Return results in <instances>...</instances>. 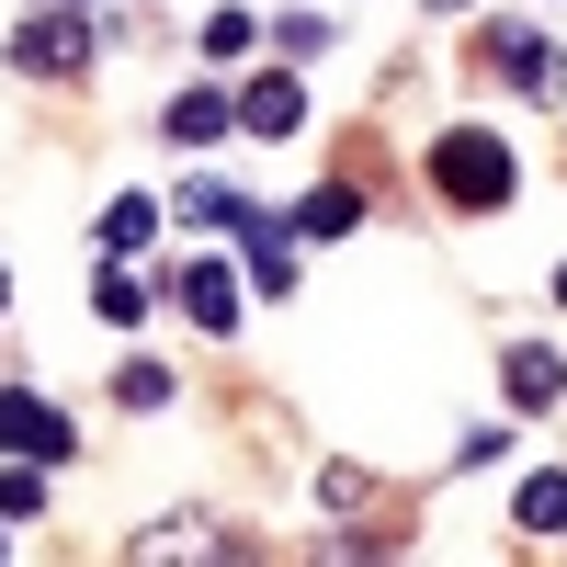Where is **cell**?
Listing matches in <instances>:
<instances>
[{"label": "cell", "mask_w": 567, "mask_h": 567, "mask_svg": "<svg viewBox=\"0 0 567 567\" xmlns=\"http://www.w3.org/2000/svg\"><path fill=\"white\" fill-rule=\"evenodd\" d=\"M432 194L465 205V216H499L511 205V148H499L488 125H454L443 148H432Z\"/></svg>", "instance_id": "cell-1"}, {"label": "cell", "mask_w": 567, "mask_h": 567, "mask_svg": "<svg viewBox=\"0 0 567 567\" xmlns=\"http://www.w3.org/2000/svg\"><path fill=\"white\" fill-rule=\"evenodd\" d=\"M12 69H34V80H80V69H91V23H80V12H34V23L12 34Z\"/></svg>", "instance_id": "cell-2"}, {"label": "cell", "mask_w": 567, "mask_h": 567, "mask_svg": "<svg viewBox=\"0 0 567 567\" xmlns=\"http://www.w3.org/2000/svg\"><path fill=\"white\" fill-rule=\"evenodd\" d=\"M0 454H23V465H58V454H80V432L45 398H23V386H0Z\"/></svg>", "instance_id": "cell-3"}, {"label": "cell", "mask_w": 567, "mask_h": 567, "mask_svg": "<svg viewBox=\"0 0 567 567\" xmlns=\"http://www.w3.org/2000/svg\"><path fill=\"white\" fill-rule=\"evenodd\" d=\"M488 58H499V80L523 91V103H567V58L545 34H488Z\"/></svg>", "instance_id": "cell-4"}, {"label": "cell", "mask_w": 567, "mask_h": 567, "mask_svg": "<svg viewBox=\"0 0 567 567\" xmlns=\"http://www.w3.org/2000/svg\"><path fill=\"white\" fill-rule=\"evenodd\" d=\"M239 250H250V284H261V296H296V227H284V216H250V205H239Z\"/></svg>", "instance_id": "cell-5"}, {"label": "cell", "mask_w": 567, "mask_h": 567, "mask_svg": "<svg viewBox=\"0 0 567 567\" xmlns=\"http://www.w3.org/2000/svg\"><path fill=\"white\" fill-rule=\"evenodd\" d=\"M239 125H250V136H296V125H307V91L284 80V69H261V80L239 91Z\"/></svg>", "instance_id": "cell-6"}, {"label": "cell", "mask_w": 567, "mask_h": 567, "mask_svg": "<svg viewBox=\"0 0 567 567\" xmlns=\"http://www.w3.org/2000/svg\"><path fill=\"white\" fill-rule=\"evenodd\" d=\"M171 284H182V307H194V329H216V341H227V329H239V284H227L216 261H182Z\"/></svg>", "instance_id": "cell-7"}, {"label": "cell", "mask_w": 567, "mask_h": 567, "mask_svg": "<svg viewBox=\"0 0 567 567\" xmlns=\"http://www.w3.org/2000/svg\"><path fill=\"white\" fill-rule=\"evenodd\" d=\"M227 114H239V103H227V91H171V148H216V136H227Z\"/></svg>", "instance_id": "cell-8"}, {"label": "cell", "mask_w": 567, "mask_h": 567, "mask_svg": "<svg viewBox=\"0 0 567 567\" xmlns=\"http://www.w3.org/2000/svg\"><path fill=\"white\" fill-rule=\"evenodd\" d=\"M511 523H523L534 545H545V534H567V477H556V465H545V477H523V499H511Z\"/></svg>", "instance_id": "cell-9"}, {"label": "cell", "mask_w": 567, "mask_h": 567, "mask_svg": "<svg viewBox=\"0 0 567 567\" xmlns=\"http://www.w3.org/2000/svg\"><path fill=\"white\" fill-rule=\"evenodd\" d=\"M296 227H307V239H341V227H363V194H352V182H318V194L296 205Z\"/></svg>", "instance_id": "cell-10"}, {"label": "cell", "mask_w": 567, "mask_h": 567, "mask_svg": "<svg viewBox=\"0 0 567 567\" xmlns=\"http://www.w3.org/2000/svg\"><path fill=\"white\" fill-rule=\"evenodd\" d=\"M148 239H159V205H148V194H114V205H103V250L125 261V250H148Z\"/></svg>", "instance_id": "cell-11"}, {"label": "cell", "mask_w": 567, "mask_h": 567, "mask_svg": "<svg viewBox=\"0 0 567 567\" xmlns=\"http://www.w3.org/2000/svg\"><path fill=\"white\" fill-rule=\"evenodd\" d=\"M511 398H523V409H556V398H567V363L523 341V352H511Z\"/></svg>", "instance_id": "cell-12"}, {"label": "cell", "mask_w": 567, "mask_h": 567, "mask_svg": "<svg viewBox=\"0 0 567 567\" xmlns=\"http://www.w3.org/2000/svg\"><path fill=\"white\" fill-rule=\"evenodd\" d=\"M171 216H182V227H239V194H227V182H182Z\"/></svg>", "instance_id": "cell-13"}, {"label": "cell", "mask_w": 567, "mask_h": 567, "mask_svg": "<svg viewBox=\"0 0 567 567\" xmlns=\"http://www.w3.org/2000/svg\"><path fill=\"white\" fill-rule=\"evenodd\" d=\"M91 296H103V318H114V329H136V318H148V284H136L114 250H103V284H91Z\"/></svg>", "instance_id": "cell-14"}, {"label": "cell", "mask_w": 567, "mask_h": 567, "mask_svg": "<svg viewBox=\"0 0 567 567\" xmlns=\"http://www.w3.org/2000/svg\"><path fill=\"white\" fill-rule=\"evenodd\" d=\"M0 511H12V523H34V511H45V477H34L23 454H0Z\"/></svg>", "instance_id": "cell-15"}, {"label": "cell", "mask_w": 567, "mask_h": 567, "mask_svg": "<svg viewBox=\"0 0 567 567\" xmlns=\"http://www.w3.org/2000/svg\"><path fill=\"white\" fill-rule=\"evenodd\" d=\"M114 398H125V409H159V398H171V363H125Z\"/></svg>", "instance_id": "cell-16"}, {"label": "cell", "mask_w": 567, "mask_h": 567, "mask_svg": "<svg viewBox=\"0 0 567 567\" xmlns=\"http://www.w3.org/2000/svg\"><path fill=\"white\" fill-rule=\"evenodd\" d=\"M250 34H261L250 12H216V23H205V58H250Z\"/></svg>", "instance_id": "cell-17"}, {"label": "cell", "mask_w": 567, "mask_h": 567, "mask_svg": "<svg viewBox=\"0 0 567 567\" xmlns=\"http://www.w3.org/2000/svg\"><path fill=\"white\" fill-rule=\"evenodd\" d=\"M0 307H12V272H0Z\"/></svg>", "instance_id": "cell-18"}, {"label": "cell", "mask_w": 567, "mask_h": 567, "mask_svg": "<svg viewBox=\"0 0 567 567\" xmlns=\"http://www.w3.org/2000/svg\"><path fill=\"white\" fill-rule=\"evenodd\" d=\"M432 12H465V0H432Z\"/></svg>", "instance_id": "cell-19"}, {"label": "cell", "mask_w": 567, "mask_h": 567, "mask_svg": "<svg viewBox=\"0 0 567 567\" xmlns=\"http://www.w3.org/2000/svg\"><path fill=\"white\" fill-rule=\"evenodd\" d=\"M556 307H567V272H556Z\"/></svg>", "instance_id": "cell-20"}]
</instances>
